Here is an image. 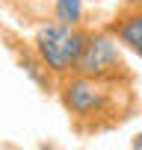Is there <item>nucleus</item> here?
Returning a JSON list of instances; mask_svg holds the SVG:
<instances>
[{
	"label": "nucleus",
	"instance_id": "1",
	"mask_svg": "<svg viewBox=\"0 0 142 150\" xmlns=\"http://www.w3.org/2000/svg\"><path fill=\"white\" fill-rule=\"evenodd\" d=\"M59 103L77 135H98L121 127L139 109L133 83L101 80L89 74H68L56 86Z\"/></svg>",
	"mask_w": 142,
	"mask_h": 150
},
{
	"label": "nucleus",
	"instance_id": "2",
	"mask_svg": "<svg viewBox=\"0 0 142 150\" xmlns=\"http://www.w3.org/2000/svg\"><path fill=\"white\" fill-rule=\"evenodd\" d=\"M89 38H92V30H86L83 24H65V21L53 18L36 30L30 50L47 77L62 80L77 71Z\"/></svg>",
	"mask_w": 142,
	"mask_h": 150
},
{
	"label": "nucleus",
	"instance_id": "3",
	"mask_svg": "<svg viewBox=\"0 0 142 150\" xmlns=\"http://www.w3.org/2000/svg\"><path fill=\"white\" fill-rule=\"evenodd\" d=\"M121 41L110 33V30H101V33H92L83 56H80V65L74 74H89V77H101V80H115V83H133V71L127 65V59L121 56Z\"/></svg>",
	"mask_w": 142,
	"mask_h": 150
},
{
	"label": "nucleus",
	"instance_id": "4",
	"mask_svg": "<svg viewBox=\"0 0 142 150\" xmlns=\"http://www.w3.org/2000/svg\"><path fill=\"white\" fill-rule=\"evenodd\" d=\"M110 33L136 56H142V6H130L110 24Z\"/></svg>",
	"mask_w": 142,
	"mask_h": 150
},
{
	"label": "nucleus",
	"instance_id": "5",
	"mask_svg": "<svg viewBox=\"0 0 142 150\" xmlns=\"http://www.w3.org/2000/svg\"><path fill=\"white\" fill-rule=\"evenodd\" d=\"M53 18L65 24H83V0H53Z\"/></svg>",
	"mask_w": 142,
	"mask_h": 150
},
{
	"label": "nucleus",
	"instance_id": "6",
	"mask_svg": "<svg viewBox=\"0 0 142 150\" xmlns=\"http://www.w3.org/2000/svg\"><path fill=\"white\" fill-rule=\"evenodd\" d=\"M130 144H133V147H142V132H139V135H133V141H130Z\"/></svg>",
	"mask_w": 142,
	"mask_h": 150
}]
</instances>
